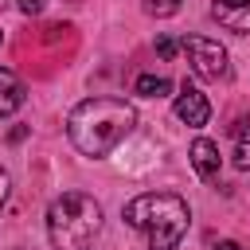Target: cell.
Wrapping results in <instances>:
<instances>
[{
  "label": "cell",
  "mask_w": 250,
  "mask_h": 250,
  "mask_svg": "<svg viewBox=\"0 0 250 250\" xmlns=\"http://www.w3.org/2000/svg\"><path fill=\"white\" fill-rule=\"evenodd\" d=\"M137 125V109L125 98H86L66 117V137L82 156H105L113 152Z\"/></svg>",
  "instance_id": "6da1fadb"
},
{
  "label": "cell",
  "mask_w": 250,
  "mask_h": 250,
  "mask_svg": "<svg viewBox=\"0 0 250 250\" xmlns=\"http://www.w3.org/2000/svg\"><path fill=\"white\" fill-rule=\"evenodd\" d=\"M125 223L145 234L148 250H176L188 234L191 211L176 191H145L125 203Z\"/></svg>",
  "instance_id": "7a4b0ae2"
},
{
  "label": "cell",
  "mask_w": 250,
  "mask_h": 250,
  "mask_svg": "<svg viewBox=\"0 0 250 250\" xmlns=\"http://www.w3.org/2000/svg\"><path fill=\"white\" fill-rule=\"evenodd\" d=\"M47 234L55 250H90L102 234V203L86 191H62L47 207Z\"/></svg>",
  "instance_id": "3957f363"
},
{
  "label": "cell",
  "mask_w": 250,
  "mask_h": 250,
  "mask_svg": "<svg viewBox=\"0 0 250 250\" xmlns=\"http://www.w3.org/2000/svg\"><path fill=\"white\" fill-rule=\"evenodd\" d=\"M180 47H184V55H188L195 78H203V82H219V78H227L230 66H227V47H223L219 39L191 35V39H184Z\"/></svg>",
  "instance_id": "277c9868"
},
{
  "label": "cell",
  "mask_w": 250,
  "mask_h": 250,
  "mask_svg": "<svg viewBox=\"0 0 250 250\" xmlns=\"http://www.w3.org/2000/svg\"><path fill=\"white\" fill-rule=\"evenodd\" d=\"M176 117L184 121V125H191V129H199V125H207V117H211V105H207V98L191 86V82H184L180 86V94H176Z\"/></svg>",
  "instance_id": "5b68a950"
},
{
  "label": "cell",
  "mask_w": 250,
  "mask_h": 250,
  "mask_svg": "<svg viewBox=\"0 0 250 250\" xmlns=\"http://www.w3.org/2000/svg\"><path fill=\"white\" fill-rule=\"evenodd\" d=\"M211 16L227 31H238V35L250 31V0H211Z\"/></svg>",
  "instance_id": "8992f818"
},
{
  "label": "cell",
  "mask_w": 250,
  "mask_h": 250,
  "mask_svg": "<svg viewBox=\"0 0 250 250\" xmlns=\"http://www.w3.org/2000/svg\"><path fill=\"white\" fill-rule=\"evenodd\" d=\"M191 164H195V172H199V180H215L219 176V145L215 141H207V137H199L195 145H191Z\"/></svg>",
  "instance_id": "52a82bcc"
},
{
  "label": "cell",
  "mask_w": 250,
  "mask_h": 250,
  "mask_svg": "<svg viewBox=\"0 0 250 250\" xmlns=\"http://www.w3.org/2000/svg\"><path fill=\"white\" fill-rule=\"evenodd\" d=\"M20 105H23V82H20L12 70H4V66H0V117L16 113Z\"/></svg>",
  "instance_id": "ba28073f"
},
{
  "label": "cell",
  "mask_w": 250,
  "mask_h": 250,
  "mask_svg": "<svg viewBox=\"0 0 250 250\" xmlns=\"http://www.w3.org/2000/svg\"><path fill=\"white\" fill-rule=\"evenodd\" d=\"M133 90L145 94V98H164V94H172V82H168L164 74H141Z\"/></svg>",
  "instance_id": "9c48e42d"
},
{
  "label": "cell",
  "mask_w": 250,
  "mask_h": 250,
  "mask_svg": "<svg viewBox=\"0 0 250 250\" xmlns=\"http://www.w3.org/2000/svg\"><path fill=\"white\" fill-rule=\"evenodd\" d=\"M145 12H148V16H156V20L176 16V12H180V0H145Z\"/></svg>",
  "instance_id": "30bf717a"
},
{
  "label": "cell",
  "mask_w": 250,
  "mask_h": 250,
  "mask_svg": "<svg viewBox=\"0 0 250 250\" xmlns=\"http://www.w3.org/2000/svg\"><path fill=\"white\" fill-rule=\"evenodd\" d=\"M176 51H180V43H176L172 35H160V39H156V55H160V59H176Z\"/></svg>",
  "instance_id": "8fae6325"
},
{
  "label": "cell",
  "mask_w": 250,
  "mask_h": 250,
  "mask_svg": "<svg viewBox=\"0 0 250 250\" xmlns=\"http://www.w3.org/2000/svg\"><path fill=\"white\" fill-rule=\"evenodd\" d=\"M234 168H242V172L250 168V141H242V145L234 148Z\"/></svg>",
  "instance_id": "7c38bea8"
},
{
  "label": "cell",
  "mask_w": 250,
  "mask_h": 250,
  "mask_svg": "<svg viewBox=\"0 0 250 250\" xmlns=\"http://www.w3.org/2000/svg\"><path fill=\"white\" fill-rule=\"evenodd\" d=\"M8 191H12V176L0 168V211H4V203H8Z\"/></svg>",
  "instance_id": "4fadbf2b"
},
{
  "label": "cell",
  "mask_w": 250,
  "mask_h": 250,
  "mask_svg": "<svg viewBox=\"0 0 250 250\" xmlns=\"http://www.w3.org/2000/svg\"><path fill=\"white\" fill-rule=\"evenodd\" d=\"M20 12L35 16V12H43V0H20Z\"/></svg>",
  "instance_id": "5bb4252c"
},
{
  "label": "cell",
  "mask_w": 250,
  "mask_h": 250,
  "mask_svg": "<svg viewBox=\"0 0 250 250\" xmlns=\"http://www.w3.org/2000/svg\"><path fill=\"white\" fill-rule=\"evenodd\" d=\"M23 137H27V129H23V125H20V129H12V133H8V141H12V145H16V141H23Z\"/></svg>",
  "instance_id": "9a60e30c"
},
{
  "label": "cell",
  "mask_w": 250,
  "mask_h": 250,
  "mask_svg": "<svg viewBox=\"0 0 250 250\" xmlns=\"http://www.w3.org/2000/svg\"><path fill=\"white\" fill-rule=\"evenodd\" d=\"M215 250H242V246H238V242H219Z\"/></svg>",
  "instance_id": "2e32d148"
},
{
  "label": "cell",
  "mask_w": 250,
  "mask_h": 250,
  "mask_svg": "<svg viewBox=\"0 0 250 250\" xmlns=\"http://www.w3.org/2000/svg\"><path fill=\"white\" fill-rule=\"evenodd\" d=\"M0 43H4V31H0Z\"/></svg>",
  "instance_id": "e0dca14e"
}]
</instances>
